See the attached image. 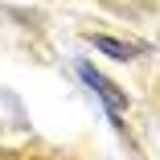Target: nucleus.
Segmentation results:
<instances>
[{
    "label": "nucleus",
    "mask_w": 160,
    "mask_h": 160,
    "mask_svg": "<svg viewBox=\"0 0 160 160\" xmlns=\"http://www.w3.org/2000/svg\"><path fill=\"white\" fill-rule=\"evenodd\" d=\"M78 74H82V82H86V86H90L94 94H99L103 103H107V111H111L115 119H119V115L127 111V94H123V90H119V86H115L111 78H103V74L94 70V66H78Z\"/></svg>",
    "instance_id": "f257e3e1"
},
{
    "label": "nucleus",
    "mask_w": 160,
    "mask_h": 160,
    "mask_svg": "<svg viewBox=\"0 0 160 160\" xmlns=\"http://www.w3.org/2000/svg\"><path fill=\"white\" fill-rule=\"evenodd\" d=\"M90 45L107 58H115V62H132L140 53V45H127V41H115V37H103V33H90Z\"/></svg>",
    "instance_id": "f03ea898"
},
{
    "label": "nucleus",
    "mask_w": 160,
    "mask_h": 160,
    "mask_svg": "<svg viewBox=\"0 0 160 160\" xmlns=\"http://www.w3.org/2000/svg\"><path fill=\"white\" fill-rule=\"evenodd\" d=\"M0 160H37V156H17V152H0Z\"/></svg>",
    "instance_id": "7ed1b4c3"
}]
</instances>
